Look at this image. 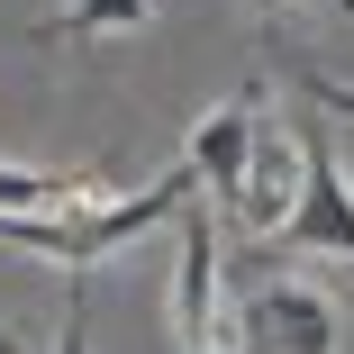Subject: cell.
I'll return each instance as SVG.
<instances>
[{
	"label": "cell",
	"instance_id": "6da1fadb",
	"mask_svg": "<svg viewBox=\"0 0 354 354\" xmlns=\"http://www.w3.org/2000/svg\"><path fill=\"white\" fill-rule=\"evenodd\" d=\"M300 209L281 218L254 254H336V263H354V182H345V164H336V146H327V127H309L300 118Z\"/></svg>",
	"mask_w": 354,
	"mask_h": 354
},
{
	"label": "cell",
	"instance_id": "7a4b0ae2",
	"mask_svg": "<svg viewBox=\"0 0 354 354\" xmlns=\"http://www.w3.org/2000/svg\"><path fill=\"white\" fill-rule=\"evenodd\" d=\"M227 345L236 354H336V300L318 291V281L272 272V281H254V291L236 300Z\"/></svg>",
	"mask_w": 354,
	"mask_h": 354
},
{
	"label": "cell",
	"instance_id": "3957f363",
	"mask_svg": "<svg viewBox=\"0 0 354 354\" xmlns=\"http://www.w3.org/2000/svg\"><path fill=\"white\" fill-rule=\"evenodd\" d=\"M300 173H309V164H300V127H281V118H272V109L254 100V136H245V173H236V191L218 200V209H227V227L263 245V236H272V227H281V218L300 209Z\"/></svg>",
	"mask_w": 354,
	"mask_h": 354
},
{
	"label": "cell",
	"instance_id": "277c9868",
	"mask_svg": "<svg viewBox=\"0 0 354 354\" xmlns=\"http://www.w3.org/2000/svg\"><path fill=\"white\" fill-rule=\"evenodd\" d=\"M173 336L182 354L218 345V218L200 209V191L182 200V254H173Z\"/></svg>",
	"mask_w": 354,
	"mask_h": 354
},
{
	"label": "cell",
	"instance_id": "5b68a950",
	"mask_svg": "<svg viewBox=\"0 0 354 354\" xmlns=\"http://www.w3.org/2000/svg\"><path fill=\"white\" fill-rule=\"evenodd\" d=\"M254 100H263V91H236L227 109H209V118H200V136H191V155H182V164L200 173V191H218V200H227V191H236V173H245V136H254Z\"/></svg>",
	"mask_w": 354,
	"mask_h": 354
},
{
	"label": "cell",
	"instance_id": "8992f818",
	"mask_svg": "<svg viewBox=\"0 0 354 354\" xmlns=\"http://www.w3.org/2000/svg\"><path fill=\"white\" fill-rule=\"evenodd\" d=\"M109 200V182L91 173H37V164H0V218H64V209Z\"/></svg>",
	"mask_w": 354,
	"mask_h": 354
},
{
	"label": "cell",
	"instance_id": "52a82bcc",
	"mask_svg": "<svg viewBox=\"0 0 354 354\" xmlns=\"http://www.w3.org/2000/svg\"><path fill=\"white\" fill-rule=\"evenodd\" d=\"M155 19V0H64L55 19H37V37L46 46H64V37H109V28H146Z\"/></svg>",
	"mask_w": 354,
	"mask_h": 354
},
{
	"label": "cell",
	"instance_id": "ba28073f",
	"mask_svg": "<svg viewBox=\"0 0 354 354\" xmlns=\"http://www.w3.org/2000/svg\"><path fill=\"white\" fill-rule=\"evenodd\" d=\"M300 100H309V109H336V118H354V82H327V73H300Z\"/></svg>",
	"mask_w": 354,
	"mask_h": 354
},
{
	"label": "cell",
	"instance_id": "9c48e42d",
	"mask_svg": "<svg viewBox=\"0 0 354 354\" xmlns=\"http://www.w3.org/2000/svg\"><path fill=\"white\" fill-rule=\"evenodd\" d=\"M55 354H91V309H82V291H73V318H64V336H55Z\"/></svg>",
	"mask_w": 354,
	"mask_h": 354
},
{
	"label": "cell",
	"instance_id": "30bf717a",
	"mask_svg": "<svg viewBox=\"0 0 354 354\" xmlns=\"http://www.w3.org/2000/svg\"><path fill=\"white\" fill-rule=\"evenodd\" d=\"M0 354H28V336H19V327H0Z\"/></svg>",
	"mask_w": 354,
	"mask_h": 354
},
{
	"label": "cell",
	"instance_id": "8fae6325",
	"mask_svg": "<svg viewBox=\"0 0 354 354\" xmlns=\"http://www.w3.org/2000/svg\"><path fill=\"white\" fill-rule=\"evenodd\" d=\"M209 354H236V345H209Z\"/></svg>",
	"mask_w": 354,
	"mask_h": 354
}]
</instances>
